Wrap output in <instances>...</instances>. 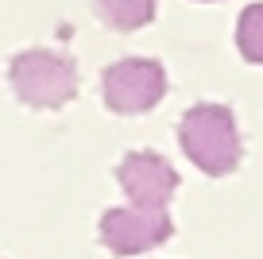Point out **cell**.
Listing matches in <instances>:
<instances>
[{
    "instance_id": "277c9868",
    "label": "cell",
    "mask_w": 263,
    "mask_h": 259,
    "mask_svg": "<svg viewBox=\"0 0 263 259\" xmlns=\"http://www.w3.org/2000/svg\"><path fill=\"white\" fill-rule=\"evenodd\" d=\"M174 232V220L166 209H105L101 213V244L112 255H140L159 244H166Z\"/></svg>"
},
{
    "instance_id": "5b68a950",
    "label": "cell",
    "mask_w": 263,
    "mask_h": 259,
    "mask_svg": "<svg viewBox=\"0 0 263 259\" xmlns=\"http://www.w3.org/2000/svg\"><path fill=\"white\" fill-rule=\"evenodd\" d=\"M116 182L136 209H166L178 190V170L155 151H128L116 162Z\"/></svg>"
},
{
    "instance_id": "6da1fadb",
    "label": "cell",
    "mask_w": 263,
    "mask_h": 259,
    "mask_svg": "<svg viewBox=\"0 0 263 259\" xmlns=\"http://www.w3.org/2000/svg\"><path fill=\"white\" fill-rule=\"evenodd\" d=\"M178 139L190 162L205 170L209 178H224L240 166V128L229 105L201 101L186 108V116L178 120Z\"/></svg>"
},
{
    "instance_id": "8992f818",
    "label": "cell",
    "mask_w": 263,
    "mask_h": 259,
    "mask_svg": "<svg viewBox=\"0 0 263 259\" xmlns=\"http://www.w3.org/2000/svg\"><path fill=\"white\" fill-rule=\"evenodd\" d=\"M93 12L112 31H140L155 20V0H93Z\"/></svg>"
},
{
    "instance_id": "52a82bcc",
    "label": "cell",
    "mask_w": 263,
    "mask_h": 259,
    "mask_svg": "<svg viewBox=\"0 0 263 259\" xmlns=\"http://www.w3.org/2000/svg\"><path fill=\"white\" fill-rule=\"evenodd\" d=\"M236 47L248 62L263 66V0L248 4L236 20Z\"/></svg>"
},
{
    "instance_id": "3957f363",
    "label": "cell",
    "mask_w": 263,
    "mask_h": 259,
    "mask_svg": "<svg viewBox=\"0 0 263 259\" xmlns=\"http://www.w3.org/2000/svg\"><path fill=\"white\" fill-rule=\"evenodd\" d=\"M101 93L116 116L151 113L166 93V70L159 58H120L101 73Z\"/></svg>"
},
{
    "instance_id": "7a4b0ae2",
    "label": "cell",
    "mask_w": 263,
    "mask_h": 259,
    "mask_svg": "<svg viewBox=\"0 0 263 259\" xmlns=\"http://www.w3.org/2000/svg\"><path fill=\"white\" fill-rule=\"evenodd\" d=\"M8 85L27 108L54 113V108L70 105L78 97V66L62 50L31 47V50H20L8 62Z\"/></svg>"
}]
</instances>
